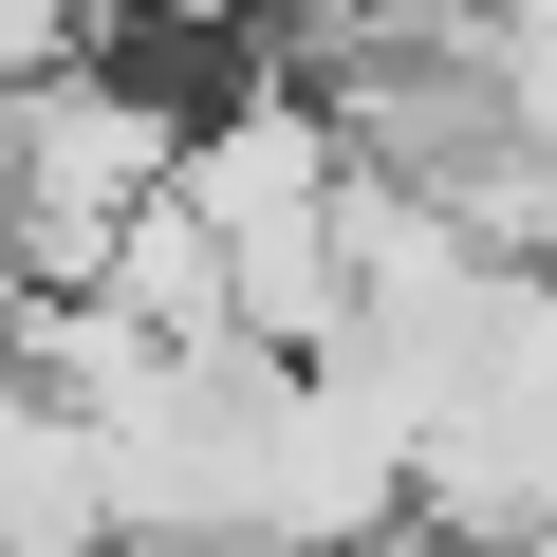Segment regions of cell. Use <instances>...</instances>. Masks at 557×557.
<instances>
[{
  "label": "cell",
  "instance_id": "6da1fadb",
  "mask_svg": "<svg viewBox=\"0 0 557 557\" xmlns=\"http://www.w3.org/2000/svg\"><path fill=\"white\" fill-rule=\"evenodd\" d=\"M205 112L149 75V57H75V75H20V298H94L131 260V223L186 186Z\"/></svg>",
  "mask_w": 557,
  "mask_h": 557
},
{
  "label": "cell",
  "instance_id": "7a4b0ae2",
  "mask_svg": "<svg viewBox=\"0 0 557 557\" xmlns=\"http://www.w3.org/2000/svg\"><path fill=\"white\" fill-rule=\"evenodd\" d=\"M483 75H502V131H539V149H557V0H520V20L483 38Z\"/></svg>",
  "mask_w": 557,
  "mask_h": 557
}]
</instances>
